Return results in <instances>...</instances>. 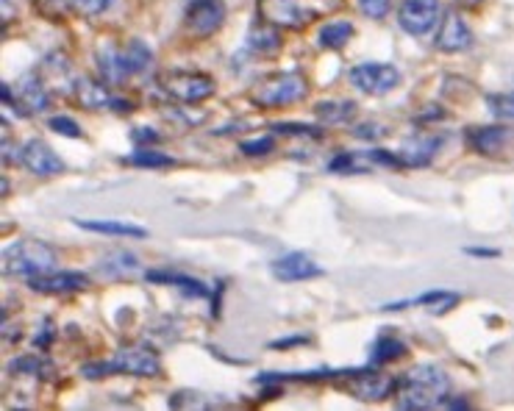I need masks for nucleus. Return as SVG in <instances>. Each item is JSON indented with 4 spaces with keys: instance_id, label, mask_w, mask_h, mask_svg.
Returning <instances> with one entry per match:
<instances>
[{
    "instance_id": "37",
    "label": "nucleus",
    "mask_w": 514,
    "mask_h": 411,
    "mask_svg": "<svg viewBox=\"0 0 514 411\" xmlns=\"http://www.w3.org/2000/svg\"><path fill=\"white\" fill-rule=\"evenodd\" d=\"M387 134V128L381 123H362V125H353V137L356 139H381Z\"/></svg>"
},
{
    "instance_id": "14",
    "label": "nucleus",
    "mask_w": 514,
    "mask_h": 411,
    "mask_svg": "<svg viewBox=\"0 0 514 411\" xmlns=\"http://www.w3.org/2000/svg\"><path fill=\"white\" fill-rule=\"evenodd\" d=\"M20 164L26 167L28 173L39 175V178L64 173V162L59 159V153L45 139H28L26 145L20 148Z\"/></svg>"
},
{
    "instance_id": "1",
    "label": "nucleus",
    "mask_w": 514,
    "mask_h": 411,
    "mask_svg": "<svg viewBox=\"0 0 514 411\" xmlns=\"http://www.w3.org/2000/svg\"><path fill=\"white\" fill-rule=\"evenodd\" d=\"M451 395V378L437 364H417L398 378L395 403L403 411L437 409Z\"/></svg>"
},
{
    "instance_id": "36",
    "label": "nucleus",
    "mask_w": 514,
    "mask_h": 411,
    "mask_svg": "<svg viewBox=\"0 0 514 411\" xmlns=\"http://www.w3.org/2000/svg\"><path fill=\"white\" fill-rule=\"evenodd\" d=\"M356 6L370 20H384L389 14V0H356Z\"/></svg>"
},
{
    "instance_id": "21",
    "label": "nucleus",
    "mask_w": 514,
    "mask_h": 411,
    "mask_svg": "<svg viewBox=\"0 0 514 411\" xmlns=\"http://www.w3.org/2000/svg\"><path fill=\"white\" fill-rule=\"evenodd\" d=\"M42 9L53 17L78 14V17H101L114 6V0H39Z\"/></svg>"
},
{
    "instance_id": "4",
    "label": "nucleus",
    "mask_w": 514,
    "mask_h": 411,
    "mask_svg": "<svg viewBox=\"0 0 514 411\" xmlns=\"http://www.w3.org/2000/svg\"><path fill=\"white\" fill-rule=\"evenodd\" d=\"M59 256L51 245L39 242V239H17L3 250V273L14 275V278H37L56 270Z\"/></svg>"
},
{
    "instance_id": "7",
    "label": "nucleus",
    "mask_w": 514,
    "mask_h": 411,
    "mask_svg": "<svg viewBox=\"0 0 514 411\" xmlns=\"http://www.w3.org/2000/svg\"><path fill=\"white\" fill-rule=\"evenodd\" d=\"M226 17V0H187L184 3V28L192 37H214L226 25Z\"/></svg>"
},
{
    "instance_id": "24",
    "label": "nucleus",
    "mask_w": 514,
    "mask_h": 411,
    "mask_svg": "<svg viewBox=\"0 0 514 411\" xmlns=\"http://www.w3.org/2000/svg\"><path fill=\"white\" fill-rule=\"evenodd\" d=\"M439 145H442V137H434V134L431 137H414L398 150V159H401L403 167H426L437 156Z\"/></svg>"
},
{
    "instance_id": "2",
    "label": "nucleus",
    "mask_w": 514,
    "mask_h": 411,
    "mask_svg": "<svg viewBox=\"0 0 514 411\" xmlns=\"http://www.w3.org/2000/svg\"><path fill=\"white\" fill-rule=\"evenodd\" d=\"M153 62V50L142 39L128 42H101L95 48V64L106 84H126L128 78L142 75Z\"/></svg>"
},
{
    "instance_id": "25",
    "label": "nucleus",
    "mask_w": 514,
    "mask_h": 411,
    "mask_svg": "<svg viewBox=\"0 0 514 411\" xmlns=\"http://www.w3.org/2000/svg\"><path fill=\"white\" fill-rule=\"evenodd\" d=\"M78 228H84L89 234H103V237H123V239H145L148 231L131 225L126 220H73Z\"/></svg>"
},
{
    "instance_id": "32",
    "label": "nucleus",
    "mask_w": 514,
    "mask_h": 411,
    "mask_svg": "<svg viewBox=\"0 0 514 411\" xmlns=\"http://www.w3.org/2000/svg\"><path fill=\"white\" fill-rule=\"evenodd\" d=\"M270 131H273L276 137H309V139L323 137V128H320V125H306V123H276V125H270Z\"/></svg>"
},
{
    "instance_id": "9",
    "label": "nucleus",
    "mask_w": 514,
    "mask_h": 411,
    "mask_svg": "<svg viewBox=\"0 0 514 411\" xmlns=\"http://www.w3.org/2000/svg\"><path fill=\"white\" fill-rule=\"evenodd\" d=\"M351 84L364 95H389L401 87V70L387 62H364L356 64L351 73Z\"/></svg>"
},
{
    "instance_id": "11",
    "label": "nucleus",
    "mask_w": 514,
    "mask_h": 411,
    "mask_svg": "<svg viewBox=\"0 0 514 411\" xmlns=\"http://www.w3.org/2000/svg\"><path fill=\"white\" fill-rule=\"evenodd\" d=\"M345 387H348V392H351L353 398L384 400L395 392V387H398V378H392V375L381 373V370L373 367V364H367V367L353 370L351 381H348Z\"/></svg>"
},
{
    "instance_id": "15",
    "label": "nucleus",
    "mask_w": 514,
    "mask_h": 411,
    "mask_svg": "<svg viewBox=\"0 0 514 411\" xmlns=\"http://www.w3.org/2000/svg\"><path fill=\"white\" fill-rule=\"evenodd\" d=\"M270 273L278 281H284V284H298V281L320 278L326 270L314 262L312 256H306L301 250H292V253H287V256H281V259L270 264Z\"/></svg>"
},
{
    "instance_id": "41",
    "label": "nucleus",
    "mask_w": 514,
    "mask_h": 411,
    "mask_svg": "<svg viewBox=\"0 0 514 411\" xmlns=\"http://www.w3.org/2000/svg\"><path fill=\"white\" fill-rule=\"evenodd\" d=\"M464 253L467 256H476V259H498L501 256V250L495 248H467Z\"/></svg>"
},
{
    "instance_id": "12",
    "label": "nucleus",
    "mask_w": 514,
    "mask_h": 411,
    "mask_svg": "<svg viewBox=\"0 0 514 411\" xmlns=\"http://www.w3.org/2000/svg\"><path fill=\"white\" fill-rule=\"evenodd\" d=\"M473 42H476V37H473L470 25L462 20V14L456 12V9L442 14L437 37H434V48L439 53H464V50L473 48Z\"/></svg>"
},
{
    "instance_id": "19",
    "label": "nucleus",
    "mask_w": 514,
    "mask_h": 411,
    "mask_svg": "<svg viewBox=\"0 0 514 411\" xmlns=\"http://www.w3.org/2000/svg\"><path fill=\"white\" fill-rule=\"evenodd\" d=\"M512 131L503 125H487V128H470L467 131V145L481 156H501L503 148L509 145Z\"/></svg>"
},
{
    "instance_id": "10",
    "label": "nucleus",
    "mask_w": 514,
    "mask_h": 411,
    "mask_svg": "<svg viewBox=\"0 0 514 411\" xmlns=\"http://www.w3.org/2000/svg\"><path fill=\"white\" fill-rule=\"evenodd\" d=\"M256 12L278 28H303L317 17V9H309L303 0H256Z\"/></svg>"
},
{
    "instance_id": "5",
    "label": "nucleus",
    "mask_w": 514,
    "mask_h": 411,
    "mask_svg": "<svg viewBox=\"0 0 514 411\" xmlns=\"http://www.w3.org/2000/svg\"><path fill=\"white\" fill-rule=\"evenodd\" d=\"M306 95H309V84L301 73H270L253 84L248 100L259 109H281L298 103Z\"/></svg>"
},
{
    "instance_id": "38",
    "label": "nucleus",
    "mask_w": 514,
    "mask_h": 411,
    "mask_svg": "<svg viewBox=\"0 0 514 411\" xmlns=\"http://www.w3.org/2000/svg\"><path fill=\"white\" fill-rule=\"evenodd\" d=\"M53 331H56V328H53L51 320H42V328H39V334H37V337H34V348H39V350L51 348L53 337H56Z\"/></svg>"
},
{
    "instance_id": "6",
    "label": "nucleus",
    "mask_w": 514,
    "mask_h": 411,
    "mask_svg": "<svg viewBox=\"0 0 514 411\" xmlns=\"http://www.w3.org/2000/svg\"><path fill=\"white\" fill-rule=\"evenodd\" d=\"M156 84L162 87L167 98L178 100V103H203L217 92V84L209 73H198V70H167L156 78Z\"/></svg>"
},
{
    "instance_id": "16",
    "label": "nucleus",
    "mask_w": 514,
    "mask_h": 411,
    "mask_svg": "<svg viewBox=\"0 0 514 411\" xmlns=\"http://www.w3.org/2000/svg\"><path fill=\"white\" fill-rule=\"evenodd\" d=\"M28 287L34 292H42V295H70V292L89 289V275L73 273V270H51V273L31 278Z\"/></svg>"
},
{
    "instance_id": "31",
    "label": "nucleus",
    "mask_w": 514,
    "mask_h": 411,
    "mask_svg": "<svg viewBox=\"0 0 514 411\" xmlns=\"http://www.w3.org/2000/svg\"><path fill=\"white\" fill-rule=\"evenodd\" d=\"M362 159H364V153H337V156L328 162V170H331V173H345V175L364 173L370 162H362Z\"/></svg>"
},
{
    "instance_id": "39",
    "label": "nucleus",
    "mask_w": 514,
    "mask_h": 411,
    "mask_svg": "<svg viewBox=\"0 0 514 411\" xmlns=\"http://www.w3.org/2000/svg\"><path fill=\"white\" fill-rule=\"evenodd\" d=\"M131 139H134L137 145H142V148H145V145H156V142H159L162 137H159V134H156L153 128H134Z\"/></svg>"
},
{
    "instance_id": "33",
    "label": "nucleus",
    "mask_w": 514,
    "mask_h": 411,
    "mask_svg": "<svg viewBox=\"0 0 514 411\" xmlns=\"http://www.w3.org/2000/svg\"><path fill=\"white\" fill-rule=\"evenodd\" d=\"M239 150L245 153V156H267V153H273L276 150V137L273 134H267V137H259V139H245V142H239Z\"/></svg>"
},
{
    "instance_id": "26",
    "label": "nucleus",
    "mask_w": 514,
    "mask_h": 411,
    "mask_svg": "<svg viewBox=\"0 0 514 411\" xmlns=\"http://www.w3.org/2000/svg\"><path fill=\"white\" fill-rule=\"evenodd\" d=\"M359 106L353 100H320L314 106V117L320 120V125H348L356 120Z\"/></svg>"
},
{
    "instance_id": "30",
    "label": "nucleus",
    "mask_w": 514,
    "mask_h": 411,
    "mask_svg": "<svg viewBox=\"0 0 514 411\" xmlns=\"http://www.w3.org/2000/svg\"><path fill=\"white\" fill-rule=\"evenodd\" d=\"M123 164H134V167H148V170H162V167H173V156L159 153L153 148H139L137 153H131L128 159H120Z\"/></svg>"
},
{
    "instance_id": "20",
    "label": "nucleus",
    "mask_w": 514,
    "mask_h": 411,
    "mask_svg": "<svg viewBox=\"0 0 514 411\" xmlns=\"http://www.w3.org/2000/svg\"><path fill=\"white\" fill-rule=\"evenodd\" d=\"M459 300L462 298H459L456 292H448V289H431V292H423L420 298L387 303L381 312H403L406 306H426L431 314H445V312H451L453 306H459Z\"/></svg>"
},
{
    "instance_id": "8",
    "label": "nucleus",
    "mask_w": 514,
    "mask_h": 411,
    "mask_svg": "<svg viewBox=\"0 0 514 411\" xmlns=\"http://www.w3.org/2000/svg\"><path fill=\"white\" fill-rule=\"evenodd\" d=\"M112 84H106V81H95V78H89V75H78L76 81H73V98L89 109V112H101V109H114V112L120 114H128L134 112V103L131 100H123L114 95Z\"/></svg>"
},
{
    "instance_id": "43",
    "label": "nucleus",
    "mask_w": 514,
    "mask_h": 411,
    "mask_svg": "<svg viewBox=\"0 0 514 411\" xmlns=\"http://www.w3.org/2000/svg\"><path fill=\"white\" fill-rule=\"evenodd\" d=\"M456 3H459L462 9H478V6H481L484 0H456Z\"/></svg>"
},
{
    "instance_id": "27",
    "label": "nucleus",
    "mask_w": 514,
    "mask_h": 411,
    "mask_svg": "<svg viewBox=\"0 0 514 411\" xmlns=\"http://www.w3.org/2000/svg\"><path fill=\"white\" fill-rule=\"evenodd\" d=\"M401 356H406V342L395 337L392 331L381 334V337L373 342V348H370V364H373V367L395 362V359H401Z\"/></svg>"
},
{
    "instance_id": "22",
    "label": "nucleus",
    "mask_w": 514,
    "mask_h": 411,
    "mask_svg": "<svg viewBox=\"0 0 514 411\" xmlns=\"http://www.w3.org/2000/svg\"><path fill=\"white\" fill-rule=\"evenodd\" d=\"M245 45H248V50L256 53V56H273V53H278V50L284 48V39H281L278 25L267 23V20L259 17V20L251 25Z\"/></svg>"
},
{
    "instance_id": "17",
    "label": "nucleus",
    "mask_w": 514,
    "mask_h": 411,
    "mask_svg": "<svg viewBox=\"0 0 514 411\" xmlns=\"http://www.w3.org/2000/svg\"><path fill=\"white\" fill-rule=\"evenodd\" d=\"M17 100H20L26 117H31V114L45 112V109L51 106V89H48L42 75L28 73L23 75V81L17 84Z\"/></svg>"
},
{
    "instance_id": "42",
    "label": "nucleus",
    "mask_w": 514,
    "mask_h": 411,
    "mask_svg": "<svg viewBox=\"0 0 514 411\" xmlns=\"http://www.w3.org/2000/svg\"><path fill=\"white\" fill-rule=\"evenodd\" d=\"M12 20V0H3V25Z\"/></svg>"
},
{
    "instance_id": "40",
    "label": "nucleus",
    "mask_w": 514,
    "mask_h": 411,
    "mask_svg": "<svg viewBox=\"0 0 514 411\" xmlns=\"http://www.w3.org/2000/svg\"><path fill=\"white\" fill-rule=\"evenodd\" d=\"M309 342V337H287V339H276V342H270V348L276 350H284V348H295V345H306Z\"/></svg>"
},
{
    "instance_id": "29",
    "label": "nucleus",
    "mask_w": 514,
    "mask_h": 411,
    "mask_svg": "<svg viewBox=\"0 0 514 411\" xmlns=\"http://www.w3.org/2000/svg\"><path fill=\"white\" fill-rule=\"evenodd\" d=\"M9 373L12 375H31V378H51L53 364L48 359H42L37 353H28V356H20L9 364Z\"/></svg>"
},
{
    "instance_id": "3",
    "label": "nucleus",
    "mask_w": 514,
    "mask_h": 411,
    "mask_svg": "<svg viewBox=\"0 0 514 411\" xmlns=\"http://www.w3.org/2000/svg\"><path fill=\"white\" fill-rule=\"evenodd\" d=\"M81 375L87 381H101L109 375H134V378H159L162 375V359L159 353L137 342V345H126L114 353L109 362H87L81 367Z\"/></svg>"
},
{
    "instance_id": "35",
    "label": "nucleus",
    "mask_w": 514,
    "mask_h": 411,
    "mask_svg": "<svg viewBox=\"0 0 514 411\" xmlns=\"http://www.w3.org/2000/svg\"><path fill=\"white\" fill-rule=\"evenodd\" d=\"M489 109L501 120H514V92L512 95H492L489 98Z\"/></svg>"
},
{
    "instance_id": "18",
    "label": "nucleus",
    "mask_w": 514,
    "mask_h": 411,
    "mask_svg": "<svg viewBox=\"0 0 514 411\" xmlns=\"http://www.w3.org/2000/svg\"><path fill=\"white\" fill-rule=\"evenodd\" d=\"M139 273H142V262L131 250H109L98 262V275L109 281H123V278H134Z\"/></svg>"
},
{
    "instance_id": "23",
    "label": "nucleus",
    "mask_w": 514,
    "mask_h": 411,
    "mask_svg": "<svg viewBox=\"0 0 514 411\" xmlns=\"http://www.w3.org/2000/svg\"><path fill=\"white\" fill-rule=\"evenodd\" d=\"M145 278H148L151 284L181 289L184 295H192V298H209V287L187 273H176V270H151V273H145Z\"/></svg>"
},
{
    "instance_id": "13",
    "label": "nucleus",
    "mask_w": 514,
    "mask_h": 411,
    "mask_svg": "<svg viewBox=\"0 0 514 411\" xmlns=\"http://www.w3.org/2000/svg\"><path fill=\"white\" fill-rule=\"evenodd\" d=\"M439 17V0H403L398 9V25L409 37L428 34Z\"/></svg>"
},
{
    "instance_id": "34",
    "label": "nucleus",
    "mask_w": 514,
    "mask_h": 411,
    "mask_svg": "<svg viewBox=\"0 0 514 411\" xmlns=\"http://www.w3.org/2000/svg\"><path fill=\"white\" fill-rule=\"evenodd\" d=\"M48 125H51L56 134H62V137L84 139V128H81V125H78L73 117H64V114H59V117H51Z\"/></svg>"
},
{
    "instance_id": "28",
    "label": "nucleus",
    "mask_w": 514,
    "mask_h": 411,
    "mask_svg": "<svg viewBox=\"0 0 514 411\" xmlns=\"http://www.w3.org/2000/svg\"><path fill=\"white\" fill-rule=\"evenodd\" d=\"M353 37V23L348 20H334V23H326L317 34V45L323 50H342Z\"/></svg>"
}]
</instances>
